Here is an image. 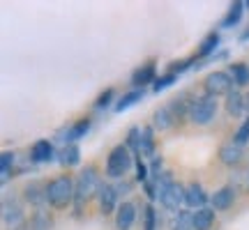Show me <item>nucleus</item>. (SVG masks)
Instances as JSON below:
<instances>
[{"label": "nucleus", "mask_w": 249, "mask_h": 230, "mask_svg": "<svg viewBox=\"0 0 249 230\" xmlns=\"http://www.w3.org/2000/svg\"><path fill=\"white\" fill-rule=\"evenodd\" d=\"M155 191L160 203L169 210V212H178L180 205L185 203V189L171 177V173H160V177L155 180Z\"/></svg>", "instance_id": "1"}, {"label": "nucleus", "mask_w": 249, "mask_h": 230, "mask_svg": "<svg viewBox=\"0 0 249 230\" xmlns=\"http://www.w3.org/2000/svg\"><path fill=\"white\" fill-rule=\"evenodd\" d=\"M46 191V203L55 207V210H65L67 205L74 203V191H76V182L70 175L53 177L49 184L44 186Z\"/></svg>", "instance_id": "2"}, {"label": "nucleus", "mask_w": 249, "mask_h": 230, "mask_svg": "<svg viewBox=\"0 0 249 230\" xmlns=\"http://www.w3.org/2000/svg\"><path fill=\"white\" fill-rule=\"evenodd\" d=\"M99 186H102V182H99V177H97V170L92 168V166H88L79 175V180H76V191H74V207H76V212L88 203L92 196L99 194Z\"/></svg>", "instance_id": "3"}, {"label": "nucleus", "mask_w": 249, "mask_h": 230, "mask_svg": "<svg viewBox=\"0 0 249 230\" xmlns=\"http://www.w3.org/2000/svg\"><path fill=\"white\" fill-rule=\"evenodd\" d=\"M132 168V154H129V148L127 145H116L111 154H108L107 159V175L118 180V177H123L127 170Z\"/></svg>", "instance_id": "4"}, {"label": "nucleus", "mask_w": 249, "mask_h": 230, "mask_svg": "<svg viewBox=\"0 0 249 230\" xmlns=\"http://www.w3.org/2000/svg\"><path fill=\"white\" fill-rule=\"evenodd\" d=\"M217 115V99L205 95V97H198L192 101V108H189V120L194 124H210Z\"/></svg>", "instance_id": "5"}, {"label": "nucleus", "mask_w": 249, "mask_h": 230, "mask_svg": "<svg viewBox=\"0 0 249 230\" xmlns=\"http://www.w3.org/2000/svg\"><path fill=\"white\" fill-rule=\"evenodd\" d=\"M233 92V76L226 71H213L205 79V95L210 97H222V95H231Z\"/></svg>", "instance_id": "6"}, {"label": "nucleus", "mask_w": 249, "mask_h": 230, "mask_svg": "<svg viewBox=\"0 0 249 230\" xmlns=\"http://www.w3.org/2000/svg\"><path fill=\"white\" fill-rule=\"evenodd\" d=\"M2 221L7 226L9 230L12 228H18V226H23V210H21V205L12 198H5V203H2Z\"/></svg>", "instance_id": "7"}, {"label": "nucleus", "mask_w": 249, "mask_h": 230, "mask_svg": "<svg viewBox=\"0 0 249 230\" xmlns=\"http://www.w3.org/2000/svg\"><path fill=\"white\" fill-rule=\"evenodd\" d=\"M97 198H99V207H102V212H104V214L116 212V205H118V191H116V186L102 184V186H99Z\"/></svg>", "instance_id": "8"}, {"label": "nucleus", "mask_w": 249, "mask_h": 230, "mask_svg": "<svg viewBox=\"0 0 249 230\" xmlns=\"http://www.w3.org/2000/svg\"><path fill=\"white\" fill-rule=\"evenodd\" d=\"M242 154H245V152H242V148L235 141L224 143L222 148H219V161L226 164V166H238L242 161Z\"/></svg>", "instance_id": "9"}, {"label": "nucleus", "mask_w": 249, "mask_h": 230, "mask_svg": "<svg viewBox=\"0 0 249 230\" xmlns=\"http://www.w3.org/2000/svg\"><path fill=\"white\" fill-rule=\"evenodd\" d=\"M205 203H208V196H205L203 186L201 184H189L185 189V205L187 207H194V210H201V207H205Z\"/></svg>", "instance_id": "10"}, {"label": "nucleus", "mask_w": 249, "mask_h": 230, "mask_svg": "<svg viewBox=\"0 0 249 230\" xmlns=\"http://www.w3.org/2000/svg\"><path fill=\"white\" fill-rule=\"evenodd\" d=\"M134 219H136V207L132 203H123L118 207V214H116L118 230H129L134 226Z\"/></svg>", "instance_id": "11"}, {"label": "nucleus", "mask_w": 249, "mask_h": 230, "mask_svg": "<svg viewBox=\"0 0 249 230\" xmlns=\"http://www.w3.org/2000/svg\"><path fill=\"white\" fill-rule=\"evenodd\" d=\"M155 62H145L143 67H139V69L132 74V83L136 85V88H143V85H148V83H155Z\"/></svg>", "instance_id": "12"}, {"label": "nucleus", "mask_w": 249, "mask_h": 230, "mask_svg": "<svg viewBox=\"0 0 249 230\" xmlns=\"http://www.w3.org/2000/svg\"><path fill=\"white\" fill-rule=\"evenodd\" d=\"M30 159L37 164H46V161L53 159V145L49 141H37L30 150Z\"/></svg>", "instance_id": "13"}, {"label": "nucleus", "mask_w": 249, "mask_h": 230, "mask_svg": "<svg viewBox=\"0 0 249 230\" xmlns=\"http://www.w3.org/2000/svg\"><path fill=\"white\" fill-rule=\"evenodd\" d=\"M233 200H235V191L231 186H222L213 196V210H229L233 205Z\"/></svg>", "instance_id": "14"}, {"label": "nucleus", "mask_w": 249, "mask_h": 230, "mask_svg": "<svg viewBox=\"0 0 249 230\" xmlns=\"http://www.w3.org/2000/svg\"><path fill=\"white\" fill-rule=\"evenodd\" d=\"M139 154H143V157H155V136H152V127H143L141 129Z\"/></svg>", "instance_id": "15"}, {"label": "nucleus", "mask_w": 249, "mask_h": 230, "mask_svg": "<svg viewBox=\"0 0 249 230\" xmlns=\"http://www.w3.org/2000/svg\"><path fill=\"white\" fill-rule=\"evenodd\" d=\"M214 223V210L210 207H201L194 212V228L196 230H210Z\"/></svg>", "instance_id": "16"}, {"label": "nucleus", "mask_w": 249, "mask_h": 230, "mask_svg": "<svg viewBox=\"0 0 249 230\" xmlns=\"http://www.w3.org/2000/svg\"><path fill=\"white\" fill-rule=\"evenodd\" d=\"M242 111H245V97L233 90L231 95H226V113L231 117H238V115H242Z\"/></svg>", "instance_id": "17"}, {"label": "nucleus", "mask_w": 249, "mask_h": 230, "mask_svg": "<svg viewBox=\"0 0 249 230\" xmlns=\"http://www.w3.org/2000/svg\"><path fill=\"white\" fill-rule=\"evenodd\" d=\"M152 122H155V127H157V129H169L171 124L176 122V115H173V111H171L169 104L155 111V120H152Z\"/></svg>", "instance_id": "18"}, {"label": "nucleus", "mask_w": 249, "mask_h": 230, "mask_svg": "<svg viewBox=\"0 0 249 230\" xmlns=\"http://www.w3.org/2000/svg\"><path fill=\"white\" fill-rule=\"evenodd\" d=\"M42 186L37 184V182H33V184H28L26 186V198H28V203H33L39 210V205L46 203V191H39Z\"/></svg>", "instance_id": "19"}, {"label": "nucleus", "mask_w": 249, "mask_h": 230, "mask_svg": "<svg viewBox=\"0 0 249 230\" xmlns=\"http://www.w3.org/2000/svg\"><path fill=\"white\" fill-rule=\"evenodd\" d=\"M51 226H53L51 216H49L44 210H35L33 219H30V228H33V230H49Z\"/></svg>", "instance_id": "20"}, {"label": "nucleus", "mask_w": 249, "mask_h": 230, "mask_svg": "<svg viewBox=\"0 0 249 230\" xmlns=\"http://www.w3.org/2000/svg\"><path fill=\"white\" fill-rule=\"evenodd\" d=\"M81 159V150L76 145H67V148H62L60 152V164L62 166H76Z\"/></svg>", "instance_id": "21"}, {"label": "nucleus", "mask_w": 249, "mask_h": 230, "mask_svg": "<svg viewBox=\"0 0 249 230\" xmlns=\"http://www.w3.org/2000/svg\"><path fill=\"white\" fill-rule=\"evenodd\" d=\"M171 230H194V214L178 212L173 223H171Z\"/></svg>", "instance_id": "22"}, {"label": "nucleus", "mask_w": 249, "mask_h": 230, "mask_svg": "<svg viewBox=\"0 0 249 230\" xmlns=\"http://www.w3.org/2000/svg\"><path fill=\"white\" fill-rule=\"evenodd\" d=\"M143 97V90H132V92H127L123 99H118L116 104V113H123V111H127L129 106H134L139 99Z\"/></svg>", "instance_id": "23"}, {"label": "nucleus", "mask_w": 249, "mask_h": 230, "mask_svg": "<svg viewBox=\"0 0 249 230\" xmlns=\"http://www.w3.org/2000/svg\"><path fill=\"white\" fill-rule=\"evenodd\" d=\"M90 129V120H79L76 124H71L70 127V131H67V141H79V138H83L86 133H88Z\"/></svg>", "instance_id": "24"}, {"label": "nucleus", "mask_w": 249, "mask_h": 230, "mask_svg": "<svg viewBox=\"0 0 249 230\" xmlns=\"http://www.w3.org/2000/svg\"><path fill=\"white\" fill-rule=\"evenodd\" d=\"M242 9H245V2H233V5H231V9H229V14L224 16L222 26H224V28H231V26H235V23L240 21V16H242Z\"/></svg>", "instance_id": "25"}, {"label": "nucleus", "mask_w": 249, "mask_h": 230, "mask_svg": "<svg viewBox=\"0 0 249 230\" xmlns=\"http://www.w3.org/2000/svg\"><path fill=\"white\" fill-rule=\"evenodd\" d=\"M231 76L235 85H247L249 83V65H233Z\"/></svg>", "instance_id": "26"}, {"label": "nucleus", "mask_w": 249, "mask_h": 230, "mask_svg": "<svg viewBox=\"0 0 249 230\" xmlns=\"http://www.w3.org/2000/svg\"><path fill=\"white\" fill-rule=\"evenodd\" d=\"M217 44H219V35H208L203 39V44H201V49H198V55H201V58H205V55H210L214 51V49H217Z\"/></svg>", "instance_id": "27"}, {"label": "nucleus", "mask_w": 249, "mask_h": 230, "mask_svg": "<svg viewBox=\"0 0 249 230\" xmlns=\"http://www.w3.org/2000/svg\"><path fill=\"white\" fill-rule=\"evenodd\" d=\"M145 212H143V230H157V214H155V207L152 205H145L143 207Z\"/></svg>", "instance_id": "28"}, {"label": "nucleus", "mask_w": 249, "mask_h": 230, "mask_svg": "<svg viewBox=\"0 0 249 230\" xmlns=\"http://www.w3.org/2000/svg\"><path fill=\"white\" fill-rule=\"evenodd\" d=\"M12 166H14V154H12V152H2V157H0V173H2V182L9 177Z\"/></svg>", "instance_id": "29"}, {"label": "nucleus", "mask_w": 249, "mask_h": 230, "mask_svg": "<svg viewBox=\"0 0 249 230\" xmlns=\"http://www.w3.org/2000/svg\"><path fill=\"white\" fill-rule=\"evenodd\" d=\"M233 141L238 143V145H245V143L249 141V117L240 124V129L235 131V138H233Z\"/></svg>", "instance_id": "30"}, {"label": "nucleus", "mask_w": 249, "mask_h": 230, "mask_svg": "<svg viewBox=\"0 0 249 230\" xmlns=\"http://www.w3.org/2000/svg\"><path fill=\"white\" fill-rule=\"evenodd\" d=\"M173 81H176V74H166V76H161V79H157L152 83V90H155V92H161L164 88L173 85Z\"/></svg>", "instance_id": "31"}, {"label": "nucleus", "mask_w": 249, "mask_h": 230, "mask_svg": "<svg viewBox=\"0 0 249 230\" xmlns=\"http://www.w3.org/2000/svg\"><path fill=\"white\" fill-rule=\"evenodd\" d=\"M139 138H141V131L134 127V129H129V136H127V148H132L136 154H139Z\"/></svg>", "instance_id": "32"}, {"label": "nucleus", "mask_w": 249, "mask_h": 230, "mask_svg": "<svg viewBox=\"0 0 249 230\" xmlns=\"http://www.w3.org/2000/svg\"><path fill=\"white\" fill-rule=\"evenodd\" d=\"M136 180L139 182H148V166L141 161V157L136 159Z\"/></svg>", "instance_id": "33"}, {"label": "nucleus", "mask_w": 249, "mask_h": 230, "mask_svg": "<svg viewBox=\"0 0 249 230\" xmlns=\"http://www.w3.org/2000/svg\"><path fill=\"white\" fill-rule=\"evenodd\" d=\"M111 97H113V90L108 88L107 92H102V95H99V99H97V104H95V106H97V108H107L108 104H111Z\"/></svg>", "instance_id": "34"}, {"label": "nucleus", "mask_w": 249, "mask_h": 230, "mask_svg": "<svg viewBox=\"0 0 249 230\" xmlns=\"http://www.w3.org/2000/svg\"><path fill=\"white\" fill-rule=\"evenodd\" d=\"M116 191H118V194H127V191H129V184H127V182H124V184H118Z\"/></svg>", "instance_id": "35"}, {"label": "nucleus", "mask_w": 249, "mask_h": 230, "mask_svg": "<svg viewBox=\"0 0 249 230\" xmlns=\"http://www.w3.org/2000/svg\"><path fill=\"white\" fill-rule=\"evenodd\" d=\"M240 42H249V28L245 30V33H242V35H240Z\"/></svg>", "instance_id": "36"}, {"label": "nucleus", "mask_w": 249, "mask_h": 230, "mask_svg": "<svg viewBox=\"0 0 249 230\" xmlns=\"http://www.w3.org/2000/svg\"><path fill=\"white\" fill-rule=\"evenodd\" d=\"M245 111H247V113H249V92H247V95H245Z\"/></svg>", "instance_id": "37"}]
</instances>
